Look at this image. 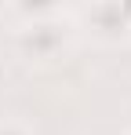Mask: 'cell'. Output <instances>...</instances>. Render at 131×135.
Wrapping results in <instances>:
<instances>
[{"label":"cell","instance_id":"4","mask_svg":"<svg viewBox=\"0 0 131 135\" xmlns=\"http://www.w3.org/2000/svg\"><path fill=\"white\" fill-rule=\"evenodd\" d=\"M124 135H131V128H128V132H124Z\"/></svg>","mask_w":131,"mask_h":135},{"label":"cell","instance_id":"1","mask_svg":"<svg viewBox=\"0 0 131 135\" xmlns=\"http://www.w3.org/2000/svg\"><path fill=\"white\" fill-rule=\"evenodd\" d=\"M77 37L80 33H77V22H73V7H62L51 18L15 26V51H18L22 62L47 66V62H58L62 55H69Z\"/></svg>","mask_w":131,"mask_h":135},{"label":"cell","instance_id":"2","mask_svg":"<svg viewBox=\"0 0 131 135\" xmlns=\"http://www.w3.org/2000/svg\"><path fill=\"white\" fill-rule=\"evenodd\" d=\"M77 33H84L98 47L131 44V0H98L73 7Z\"/></svg>","mask_w":131,"mask_h":135},{"label":"cell","instance_id":"3","mask_svg":"<svg viewBox=\"0 0 131 135\" xmlns=\"http://www.w3.org/2000/svg\"><path fill=\"white\" fill-rule=\"evenodd\" d=\"M0 135H37L33 124H26L22 117H4L0 120Z\"/></svg>","mask_w":131,"mask_h":135}]
</instances>
